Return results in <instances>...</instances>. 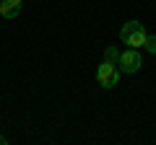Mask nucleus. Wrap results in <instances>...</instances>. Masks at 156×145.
<instances>
[{
	"label": "nucleus",
	"mask_w": 156,
	"mask_h": 145,
	"mask_svg": "<svg viewBox=\"0 0 156 145\" xmlns=\"http://www.w3.org/2000/svg\"><path fill=\"white\" fill-rule=\"evenodd\" d=\"M120 39H122V44L133 47V49H143L146 39H148V31H146V26L140 21H128L120 29Z\"/></svg>",
	"instance_id": "f257e3e1"
},
{
	"label": "nucleus",
	"mask_w": 156,
	"mask_h": 145,
	"mask_svg": "<svg viewBox=\"0 0 156 145\" xmlns=\"http://www.w3.org/2000/svg\"><path fill=\"white\" fill-rule=\"evenodd\" d=\"M96 83H99L101 88H115V86L120 83V67H117L115 62L104 60L96 67Z\"/></svg>",
	"instance_id": "f03ea898"
},
{
	"label": "nucleus",
	"mask_w": 156,
	"mask_h": 145,
	"mask_svg": "<svg viewBox=\"0 0 156 145\" xmlns=\"http://www.w3.org/2000/svg\"><path fill=\"white\" fill-rule=\"evenodd\" d=\"M140 65H143V57H140V52L138 49H125V52H120V60H117V67H120V72H138L140 70Z\"/></svg>",
	"instance_id": "7ed1b4c3"
},
{
	"label": "nucleus",
	"mask_w": 156,
	"mask_h": 145,
	"mask_svg": "<svg viewBox=\"0 0 156 145\" xmlns=\"http://www.w3.org/2000/svg\"><path fill=\"white\" fill-rule=\"evenodd\" d=\"M21 5H23V0H0V16L13 21L21 13Z\"/></svg>",
	"instance_id": "20e7f679"
},
{
	"label": "nucleus",
	"mask_w": 156,
	"mask_h": 145,
	"mask_svg": "<svg viewBox=\"0 0 156 145\" xmlns=\"http://www.w3.org/2000/svg\"><path fill=\"white\" fill-rule=\"evenodd\" d=\"M104 60H109V62L117 65V60H120V49H117V47H107V49H104Z\"/></svg>",
	"instance_id": "39448f33"
},
{
	"label": "nucleus",
	"mask_w": 156,
	"mask_h": 145,
	"mask_svg": "<svg viewBox=\"0 0 156 145\" xmlns=\"http://www.w3.org/2000/svg\"><path fill=\"white\" fill-rule=\"evenodd\" d=\"M143 49H146V52H151V55H156V34H148V39H146Z\"/></svg>",
	"instance_id": "423d86ee"
},
{
	"label": "nucleus",
	"mask_w": 156,
	"mask_h": 145,
	"mask_svg": "<svg viewBox=\"0 0 156 145\" xmlns=\"http://www.w3.org/2000/svg\"><path fill=\"white\" fill-rule=\"evenodd\" d=\"M5 143H8V140H5V137H3V135H0V145H5Z\"/></svg>",
	"instance_id": "0eeeda50"
}]
</instances>
